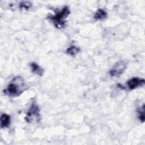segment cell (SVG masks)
<instances>
[{
	"label": "cell",
	"mask_w": 145,
	"mask_h": 145,
	"mask_svg": "<svg viewBox=\"0 0 145 145\" xmlns=\"http://www.w3.org/2000/svg\"><path fill=\"white\" fill-rule=\"evenodd\" d=\"M26 88L23 78L20 76H17L13 78L9 82L6 88L3 90V92L7 96L16 97L20 95Z\"/></svg>",
	"instance_id": "6da1fadb"
},
{
	"label": "cell",
	"mask_w": 145,
	"mask_h": 145,
	"mask_svg": "<svg viewBox=\"0 0 145 145\" xmlns=\"http://www.w3.org/2000/svg\"><path fill=\"white\" fill-rule=\"evenodd\" d=\"M70 14L68 6L63 7L60 11L55 13L54 15H49L48 19L57 28H62L65 27L66 23V19Z\"/></svg>",
	"instance_id": "7a4b0ae2"
},
{
	"label": "cell",
	"mask_w": 145,
	"mask_h": 145,
	"mask_svg": "<svg viewBox=\"0 0 145 145\" xmlns=\"http://www.w3.org/2000/svg\"><path fill=\"white\" fill-rule=\"evenodd\" d=\"M40 111V108L36 103L35 101L32 102L26 113L25 121L29 123L39 122L41 119Z\"/></svg>",
	"instance_id": "3957f363"
},
{
	"label": "cell",
	"mask_w": 145,
	"mask_h": 145,
	"mask_svg": "<svg viewBox=\"0 0 145 145\" xmlns=\"http://www.w3.org/2000/svg\"><path fill=\"white\" fill-rule=\"evenodd\" d=\"M127 67L126 63L123 61H121L116 63L109 71V75L111 76H120L123 73Z\"/></svg>",
	"instance_id": "277c9868"
},
{
	"label": "cell",
	"mask_w": 145,
	"mask_h": 145,
	"mask_svg": "<svg viewBox=\"0 0 145 145\" xmlns=\"http://www.w3.org/2000/svg\"><path fill=\"white\" fill-rule=\"evenodd\" d=\"M144 83L145 81L144 79L138 77H134L128 80L126 82V84L130 89H134L139 86H143Z\"/></svg>",
	"instance_id": "5b68a950"
},
{
	"label": "cell",
	"mask_w": 145,
	"mask_h": 145,
	"mask_svg": "<svg viewBox=\"0 0 145 145\" xmlns=\"http://www.w3.org/2000/svg\"><path fill=\"white\" fill-rule=\"evenodd\" d=\"M10 123V116L6 113H2L1 116V128L7 127Z\"/></svg>",
	"instance_id": "8992f818"
},
{
	"label": "cell",
	"mask_w": 145,
	"mask_h": 145,
	"mask_svg": "<svg viewBox=\"0 0 145 145\" xmlns=\"http://www.w3.org/2000/svg\"><path fill=\"white\" fill-rule=\"evenodd\" d=\"M29 66H30L31 71L33 73L37 74L39 76L42 75V74L44 73V70L42 69V68H41L40 66H39L36 63L33 62H31V63H30Z\"/></svg>",
	"instance_id": "52a82bcc"
},
{
	"label": "cell",
	"mask_w": 145,
	"mask_h": 145,
	"mask_svg": "<svg viewBox=\"0 0 145 145\" xmlns=\"http://www.w3.org/2000/svg\"><path fill=\"white\" fill-rule=\"evenodd\" d=\"M108 16L107 12L102 8H99L93 15V18L96 20H103Z\"/></svg>",
	"instance_id": "ba28073f"
},
{
	"label": "cell",
	"mask_w": 145,
	"mask_h": 145,
	"mask_svg": "<svg viewBox=\"0 0 145 145\" xmlns=\"http://www.w3.org/2000/svg\"><path fill=\"white\" fill-rule=\"evenodd\" d=\"M66 52L68 54L71 56H75L79 53L80 52V49L75 46H71L67 48Z\"/></svg>",
	"instance_id": "9c48e42d"
},
{
	"label": "cell",
	"mask_w": 145,
	"mask_h": 145,
	"mask_svg": "<svg viewBox=\"0 0 145 145\" xmlns=\"http://www.w3.org/2000/svg\"><path fill=\"white\" fill-rule=\"evenodd\" d=\"M138 118L142 122L144 121V105H143L142 107H140L138 110Z\"/></svg>",
	"instance_id": "30bf717a"
},
{
	"label": "cell",
	"mask_w": 145,
	"mask_h": 145,
	"mask_svg": "<svg viewBox=\"0 0 145 145\" xmlns=\"http://www.w3.org/2000/svg\"><path fill=\"white\" fill-rule=\"evenodd\" d=\"M32 6V3L29 1H23L19 3V8L20 9H24L25 10H28Z\"/></svg>",
	"instance_id": "8fae6325"
}]
</instances>
